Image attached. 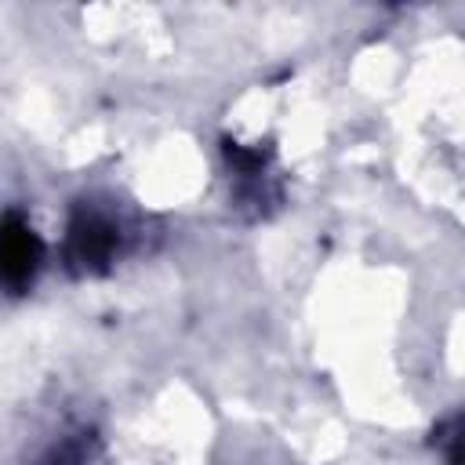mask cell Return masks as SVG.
I'll use <instances>...</instances> for the list:
<instances>
[{
  "label": "cell",
  "instance_id": "6da1fadb",
  "mask_svg": "<svg viewBox=\"0 0 465 465\" xmlns=\"http://www.w3.org/2000/svg\"><path fill=\"white\" fill-rule=\"evenodd\" d=\"M40 236L33 232L29 222H22L18 214H7L4 222V236H0V269H4V283L18 294L22 287L33 283L36 269H40Z\"/></svg>",
  "mask_w": 465,
  "mask_h": 465
},
{
  "label": "cell",
  "instance_id": "7a4b0ae2",
  "mask_svg": "<svg viewBox=\"0 0 465 465\" xmlns=\"http://www.w3.org/2000/svg\"><path fill=\"white\" fill-rule=\"evenodd\" d=\"M69 232H73V236H69V254H73V262L84 265V269L102 265V262L113 254V247H116V229H113L109 222L94 218V214L76 218Z\"/></svg>",
  "mask_w": 465,
  "mask_h": 465
}]
</instances>
